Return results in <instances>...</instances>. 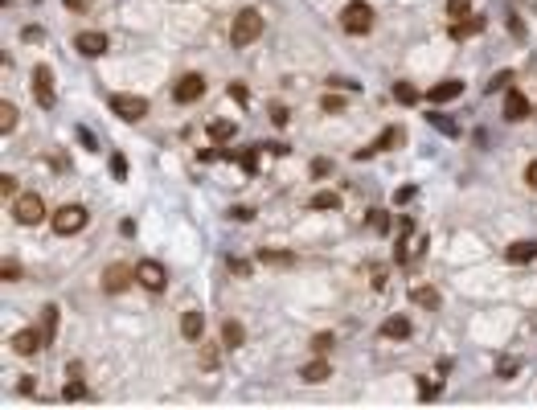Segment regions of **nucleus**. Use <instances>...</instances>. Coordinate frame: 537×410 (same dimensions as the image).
<instances>
[{
    "label": "nucleus",
    "instance_id": "obj_14",
    "mask_svg": "<svg viewBox=\"0 0 537 410\" xmlns=\"http://www.w3.org/2000/svg\"><path fill=\"white\" fill-rule=\"evenodd\" d=\"M504 259H509V263H517V267H521V263H534V259H537V242H513V246L504 250Z\"/></svg>",
    "mask_w": 537,
    "mask_h": 410
},
{
    "label": "nucleus",
    "instance_id": "obj_12",
    "mask_svg": "<svg viewBox=\"0 0 537 410\" xmlns=\"http://www.w3.org/2000/svg\"><path fill=\"white\" fill-rule=\"evenodd\" d=\"M33 94H37L42 107H53V74H49V66L33 70Z\"/></svg>",
    "mask_w": 537,
    "mask_h": 410
},
{
    "label": "nucleus",
    "instance_id": "obj_24",
    "mask_svg": "<svg viewBox=\"0 0 537 410\" xmlns=\"http://www.w3.org/2000/svg\"><path fill=\"white\" fill-rule=\"evenodd\" d=\"M341 205V197L336 193H316L312 197V210H336Z\"/></svg>",
    "mask_w": 537,
    "mask_h": 410
},
{
    "label": "nucleus",
    "instance_id": "obj_9",
    "mask_svg": "<svg viewBox=\"0 0 537 410\" xmlns=\"http://www.w3.org/2000/svg\"><path fill=\"white\" fill-rule=\"evenodd\" d=\"M8 345H12L21 357H33V353L45 345V336H42V328H37V332H33V328H21V332H12V341H8Z\"/></svg>",
    "mask_w": 537,
    "mask_h": 410
},
{
    "label": "nucleus",
    "instance_id": "obj_37",
    "mask_svg": "<svg viewBox=\"0 0 537 410\" xmlns=\"http://www.w3.org/2000/svg\"><path fill=\"white\" fill-rule=\"evenodd\" d=\"M263 263H271V267H279V263H291L287 255H275V250H263Z\"/></svg>",
    "mask_w": 537,
    "mask_h": 410
},
{
    "label": "nucleus",
    "instance_id": "obj_39",
    "mask_svg": "<svg viewBox=\"0 0 537 410\" xmlns=\"http://www.w3.org/2000/svg\"><path fill=\"white\" fill-rule=\"evenodd\" d=\"M410 197H414V189H410V185H402V189H398V193H394V201H398V205H406V201H410Z\"/></svg>",
    "mask_w": 537,
    "mask_h": 410
},
{
    "label": "nucleus",
    "instance_id": "obj_1",
    "mask_svg": "<svg viewBox=\"0 0 537 410\" xmlns=\"http://www.w3.org/2000/svg\"><path fill=\"white\" fill-rule=\"evenodd\" d=\"M259 33H263V17H259L255 8H242V12L234 17V25H230V42H234V49H246Z\"/></svg>",
    "mask_w": 537,
    "mask_h": 410
},
{
    "label": "nucleus",
    "instance_id": "obj_28",
    "mask_svg": "<svg viewBox=\"0 0 537 410\" xmlns=\"http://www.w3.org/2000/svg\"><path fill=\"white\" fill-rule=\"evenodd\" d=\"M312 349H316V353H320V357H324V353L332 349V332H320V336H316V341H312Z\"/></svg>",
    "mask_w": 537,
    "mask_h": 410
},
{
    "label": "nucleus",
    "instance_id": "obj_19",
    "mask_svg": "<svg viewBox=\"0 0 537 410\" xmlns=\"http://www.w3.org/2000/svg\"><path fill=\"white\" fill-rule=\"evenodd\" d=\"M410 304H418V308H439V291H435V287H414V291H410Z\"/></svg>",
    "mask_w": 537,
    "mask_h": 410
},
{
    "label": "nucleus",
    "instance_id": "obj_40",
    "mask_svg": "<svg viewBox=\"0 0 537 410\" xmlns=\"http://www.w3.org/2000/svg\"><path fill=\"white\" fill-rule=\"evenodd\" d=\"M525 181H529V189H537V160H529V169H525Z\"/></svg>",
    "mask_w": 537,
    "mask_h": 410
},
{
    "label": "nucleus",
    "instance_id": "obj_13",
    "mask_svg": "<svg viewBox=\"0 0 537 410\" xmlns=\"http://www.w3.org/2000/svg\"><path fill=\"white\" fill-rule=\"evenodd\" d=\"M463 94V83L459 78H448V83H435L431 91H427V99L431 103H451V99H459Z\"/></svg>",
    "mask_w": 537,
    "mask_h": 410
},
{
    "label": "nucleus",
    "instance_id": "obj_17",
    "mask_svg": "<svg viewBox=\"0 0 537 410\" xmlns=\"http://www.w3.org/2000/svg\"><path fill=\"white\" fill-rule=\"evenodd\" d=\"M328 373H332V369H328V361H308L304 369H300V377H304L308 386H316V382H328Z\"/></svg>",
    "mask_w": 537,
    "mask_h": 410
},
{
    "label": "nucleus",
    "instance_id": "obj_6",
    "mask_svg": "<svg viewBox=\"0 0 537 410\" xmlns=\"http://www.w3.org/2000/svg\"><path fill=\"white\" fill-rule=\"evenodd\" d=\"M135 283H139V287H148V291H164L169 275H164V267H160L156 259H144V263L135 267Z\"/></svg>",
    "mask_w": 537,
    "mask_h": 410
},
{
    "label": "nucleus",
    "instance_id": "obj_11",
    "mask_svg": "<svg viewBox=\"0 0 537 410\" xmlns=\"http://www.w3.org/2000/svg\"><path fill=\"white\" fill-rule=\"evenodd\" d=\"M74 46H78V53H87V58H99V53H107V33L87 29V33L74 37Z\"/></svg>",
    "mask_w": 537,
    "mask_h": 410
},
{
    "label": "nucleus",
    "instance_id": "obj_20",
    "mask_svg": "<svg viewBox=\"0 0 537 410\" xmlns=\"http://www.w3.org/2000/svg\"><path fill=\"white\" fill-rule=\"evenodd\" d=\"M222 341H225V349H238V345H242V324H238V320H225Z\"/></svg>",
    "mask_w": 537,
    "mask_h": 410
},
{
    "label": "nucleus",
    "instance_id": "obj_34",
    "mask_svg": "<svg viewBox=\"0 0 537 410\" xmlns=\"http://www.w3.org/2000/svg\"><path fill=\"white\" fill-rule=\"evenodd\" d=\"M324 111H332V115H336V111H345V99H336V94H328V99H324Z\"/></svg>",
    "mask_w": 537,
    "mask_h": 410
},
{
    "label": "nucleus",
    "instance_id": "obj_2",
    "mask_svg": "<svg viewBox=\"0 0 537 410\" xmlns=\"http://www.w3.org/2000/svg\"><path fill=\"white\" fill-rule=\"evenodd\" d=\"M341 29H345V33H353V37H365V33L373 29V8H369L365 0L345 4V8H341Z\"/></svg>",
    "mask_w": 537,
    "mask_h": 410
},
{
    "label": "nucleus",
    "instance_id": "obj_26",
    "mask_svg": "<svg viewBox=\"0 0 537 410\" xmlns=\"http://www.w3.org/2000/svg\"><path fill=\"white\" fill-rule=\"evenodd\" d=\"M468 12H472V0H448V17L459 21V17H468Z\"/></svg>",
    "mask_w": 537,
    "mask_h": 410
},
{
    "label": "nucleus",
    "instance_id": "obj_16",
    "mask_svg": "<svg viewBox=\"0 0 537 410\" xmlns=\"http://www.w3.org/2000/svg\"><path fill=\"white\" fill-rule=\"evenodd\" d=\"M484 29V21L476 17V12H468V17H459L455 25H451V37H472V33H480Z\"/></svg>",
    "mask_w": 537,
    "mask_h": 410
},
{
    "label": "nucleus",
    "instance_id": "obj_4",
    "mask_svg": "<svg viewBox=\"0 0 537 410\" xmlns=\"http://www.w3.org/2000/svg\"><path fill=\"white\" fill-rule=\"evenodd\" d=\"M111 111H115L119 119L135 123V119L148 115V99H139V94H111Z\"/></svg>",
    "mask_w": 537,
    "mask_h": 410
},
{
    "label": "nucleus",
    "instance_id": "obj_43",
    "mask_svg": "<svg viewBox=\"0 0 537 410\" xmlns=\"http://www.w3.org/2000/svg\"><path fill=\"white\" fill-rule=\"evenodd\" d=\"M83 4H87V0H66V8H74V12H78Z\"/></svg>",
    "mask_w": 537,
    "mask_h": 410
},
{
    "label": "nucleus",
    "instance_id": "obj_38",
    "mask_svg": "<svg viewBox=\"0 0 537 410\" xmlns=\"http://www.w3.org/2000/svg\"><path fill=\"white\" fill-rule=\"evenodd\" d=\"M17 275H21V267H17V263H12V259H4V279H8V283H12V279H17Z\"/></svg>",
    "mask_w": 537,
    "mask_h": 410
},
{
    "label": "nucleus",
    "instance_id": "obj_29",
    "mask_svg": "<svg viewBox=\"0 0 537 410\" xmlns=\"http://www.w3.org/2000/svg\"><path fill=\"white\" fill-rule=\"evenodd\" d=\"M431 123H435V128H439V132H448V136H455V132H459V128H455V123H451L448 115H431Z\"/></svg>",
    "mask_w": 537,
    "mask_h": 410
},
{
    "label": "nucleus",
    "instance_id": "obj_22",
    "mask_svg": "<svg viewBox=\"0 0 537 410\" xmlns=\"http://www.w3.org/2000/svg\"><path fill=\"white\" fill-rule=\"evenodd\" d=\"M17 115H21V111H17L12 103H0V132H4V136L17 128Z\"/></svg>",
    "mask_w": 537,
    "mask_h": 410
},
{
    "label": "nucleus",
    "instance_id": "obj_25",
    "mask_svg": "<svg viewBox=\"0 0 537 410\" xmlns=\"http://www.w3.org/2000/svg\"><path fill=\"white\" fill-rule=\"evenodd\" d=\"M394 99H398V103H406V107H410V103H414V99H418V91H414V87H410V83H394Z\"/></svg>",
    "mask_w": 537,
    "mask_h": 410
},
{
    "label": "nucleus",
    "instance_id": "obj_36",
    "mask_svg": "<svg viewBox=\"0 0 537 410\" xmlns=\"http://www.w3.org/2000/svg\"><path fill=\"white\" fill-rule=\"evenodd\" d=\"M111 173H115V177H128V160H123V156H111Z\"/></svg>",
    "mask_w": 537,
    "mask_h": 410
},
{
    "label": "nucleus",
    "instance_id": "obj_32",
    "mask_svg": "<svg viewBox=\"0 0 537 410\" xmlns=\"http://www.w3.org/2000/svg\"><path fill=\"white\" fill-rule=\"evenodd\" d=\"M509 83H513V74H509V70H500V74H496V78L488 83V87H493V91H504Z\"/></svg>",
    "mask_w": 537,
    "mask_h": 410
},
{
    "label": "nucleus",
    "instance_id": "obj_5",
    "mask_svg": "<svg viewBox=\"0 0 537 410\" xmlns=\"http://www.w3.org/2000/svg\"><path fill=\"white\" fill-rule=\"evenodd\" d=\"M49 222H53L58 234H78V230L87 226V210H83V205H62Z\"/></svg>",
    "mask_w": 537,
    "mask_h": 410
},
{
    "label": "nucleus",
    "instance_id": "obj_8",
    "mask_svg": "<svg viewBox=\"0 0 537 410\" xmlns=\"http://www.w3.org/2000/svg\"><path fill=\"white\" fill-rule=\"evenodd\" d=\"M201 94H205V78H201V74H185L177 87H173V99H177V103H197Z\"/></svg>",
    "mask_w": 537,
    "mask_h": 410
},
{
    "label": "nucleus",
    "instance_id": "obj_18",
    "mask_svg": "<svg viewBox=\"0 0 537 410\" xmlns=\"http://www.w3.org/2000/svg\"><path fill=\"white\" fill-rule=\"evenodd\" d=\"M201 328H205V316H201V312H185V320H180L185 341H197V336H201Z\"/></svg>",
    "mask_w": 537,
    "mask_h": 410
},
{
    "label": "nucleus",
    "instance_id": "obj_35",
    "mask_svg": "<svg viewBox=\"0 0 537 410\" xmlns=\"http://www.w3.org/2000/svg\"><path fill=\"white\" fill-rule=\"evenodd\" d=\"M238 164H242L246 173H255V169H259V156H255V152H246V156H238Z\"/></svg>",
    "mask_w": 537,
    "mask_h": 410
},
{
    "label": "nucleus",
    "instance_id": "obj_27",
    "mask_svg": "<svg viewBox=\"0 0 537 410\" xmlns=\"http://www.w3.org/2000/svg\"><path fill=\"white\" fill-rule=\"evenodd\" d=\"M210 136H214V139H230V136H234V123H225V119L210 123Z\"/></svg>",
    "mask_w": 537,
    "mask_h": 410
},
{
    "label": "nucleus",
    "instance_id": "obj_33",
    "mask_svg": "<svg viewBox=\"0 0 537 410\" xmlns=\"http://www.w3.org/2000/svg\"><path fill=\"white\" fill-rule=\"evenodd\" d=\"M369 226L377 230V234H386V230H390V218H386V214H373V218H369Z\"/></svg>",
    "mask_w": 537,
    "mask_h": 410
},
{
    "label": "nucleus",
    "instance_id": "obj_23",
    "mask_svg": "<svg viewBox=\"0 0 537 410\" xmlns=\"http://www.w3.org/2000/svg\"><path fill=\"white\" fill-rule=\"evenodd\" d=\"M62 398H66V402H78V398H87V386H83V382L74 377V382H66V390H62Z\"/></svg>",
    "mask_w": 537,
    "mask_h": 410
},
{
    "label": "nucleus",
    "instance_id": "obj_21",
    "mask_svg": "<svg viewBox=\"0 0 537 410\" xmlns=\"http://www.w3.org/2000/svg\"><path fill=\"white\" fill-rule=\"evenodd\" d=\"M53 332H58V308L49 304V308H42V336L53 341Z\"/></svg>",
    "mask_w": 537,
    "mask_h": 410
},
{
    "label": "nucleus",
    "instance_id": "obj_7",
    "mask_svg": "<svg viewBox=\"0 0 537 410\" xmlns=\"http://www.w3.org/2000/svg\"><path fill=\"white\" fill-rule=\"evenodd\" d=\"M128 283H135V271L128 263H111V267L103 271V287H107V291H128Z\"/></svg>",
    "mask_w": 537,
    "mask_h": 410
},
{
    "label": "nucleus",
    "instance_id": "obj_3",
    "mask_svg": "<svg viewBox=\"0 0 537 410\" xmlns=\"http://www.w3.org/2000/svg\"><path fill=\"white\" fill-rule=\"evenodd\" d=\"M12 218H17L21 226H37L45 218V201L37 193H21V197L12 201Z\"/></svg>",
    "mask_w": 537,
    "mask_h": 410
},
{
    "label": "nucleus",
    "instance_id": "obj_42",
    "mask_svg": "<svg viewBox=\"0 0 537 410\" xmlns=\"http://www.w3.org/2000/svg\"><path fill=\"white\" fill-rule=\"evenodd\" d=\"M496 373H500V377H509V373H517V361H500V365H496Z\"/></svg>",
    "mask_w": 537,
    "mask_h": 410
},
{
    "label": "nucleus",
    "instance_id": "obj_15",
    "mask_svg": "<svg viewBox=\"0 0 537 410\" xmlns=\"http://www.w3.org/2000/svg\"><path fill=\"white\" fill-rule=\"evenodd\" d=\"M382 336H386V341H406V336H410V320H406V316H390L386 324H382Z\"/></svg>",
    "mask_w": 537,
    "mask_h": 410
},
{
    "label": "nucleus",
    "instance_id": "obj_41",
    "mask_svg": "<svg viewBox=\"0 0 537 410\" xmlns=\"http://www.w3.org/2000/svg\"><path fill=\"white\" fill-rule=\"evenodd\" d=\"M230 99H234V103H246V87H238V83H234V87H230Z\"/></svg>",
    "mask_w": 537,
    "mask_h": 410
},
{
    "label": "nucleus",
    "instance_id": "obj_10",
    "mask_svg": "<svg viewBox=\"0 0 537 410\" xmlns=\"http://www.w3.org/2000/svg\"><path fill=\"white\" fill-rule=\"evenodd\" d=\"M504 119H509V123H521V119H529V99H525L521 91H513V87L504 91Z\"/></svg>",
    "mask_w": 537,
    "mask_h": 410
},
{
    "label": "nucleus",
    "instance_id": "obj_30",
    "mask_svg": "<svg viewBox=\"0 0 537 410\" xmlns=\"http://www.w3.org/2000/svg\"><path fill=\"white\" fill-rule=\"evenodd\" d=\"M12 193H17V181H12V177H0V197L12 201Z\"/></svg>",
    "mask_w": 537,
    "mask_h": 410
},
{
    "label": "nucleus",
    "instance_id": "obj_31",
    "mask_svg": "<svg viewBox=\"0 0 537 410\" xmlns=\"http://www.w3.org/2000/svg\"><path fill=\"white\" fill-rule=\"evenodd\" d=\"M271 123H275V128H283V123H287V111H283L279 103H271Z\"/></svg>",
    "mask_w": 537,
    "mask_h": 410
}]
</instances>
